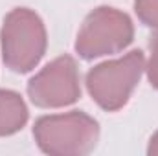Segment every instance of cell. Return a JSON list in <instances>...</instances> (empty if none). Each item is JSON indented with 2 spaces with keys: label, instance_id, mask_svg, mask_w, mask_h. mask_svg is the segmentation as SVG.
<instances>
[{
  "label": "cell",
  "instance_id": "8",
  "mask_svg": "<svg viewBox=\"0 0 158 156\" xmlns=\"http://www.w3.org/2000/svg\"><path fill=\"white\" fill-rule=\"evenodd\" d=\"M149 50H151V55H149V61L145 64V74H147L151 86L158 90V30L149 42Z\"/></svg>",
  "mask_w": 158,
  "mask_h": 156
},
{
  "label": "cell",
  "instance_id": "6",
  "mask_svg": "<svg viewBox=\"0 0 158 156\" xmlns=\"http://www.w3.org/2000/svg\"><path fill=\"white\" fill-rule=\"evenodd\" d=\"M28 107L15 90L0 88V136H11L28 123Z\"/></svg>",
  "mask_w": 158,
  "mask_h": 156
},
{
  "label": "cell",
  "instance_id": "7",
  "mask_svg": "<svg viewBox=\"0 0 158 156\" xmlns=\"http://www.w3.org/2000/svg\"><path fill=\"white\" fill-rule=\"evenodd\" d=\"M134 11L145 26L158 30V0H134Z\"/></svg>",
  "mask_w": 158,
  "mask_h": 156
},
{
  "label": "cell",
  "instance_id": "1",
  "mask_svg": "<svg viewBox=\"0 0 158 156\" xmlns=\"http://www.w3.org/2000/svg\"><path fill=\"white\" fill-rule=\"evenodd\" d=\"M39 149L52 156H83L96 149L99 125L81 110L40 116L33 125Z\"/></svg>",
  "mask_w": 158,
  "mask_h": 156
},
{
  "label": "cell",
  "instance_id": "4",
  "mask_svg": "<svg viewBox=\"0 0 158 156\" xmlns=\"http://www.w3.org/2000/svg\"><path fill=\"white\" fill-rule=\"evenodd\" d=\"M134 39V26L127 13L99 6L86 15L76 39V53L85 61L123 51Z\"/></svg>",
  "mask_w": 158,
  "mask_h": 156
},
{
  "label": "cell",
  "instance_id": "9",
  "mask_svg": "<svg viewBox=\"0 0 158 156\" xmlns=\"http://www.w3.org/2000/svg\"><path fill=\"white\" fill-rule=\"evenodd\" d=\"M147 154L151 156H158V130L153 134L151 142H149V147H147Z\"/></svg>",
  "mask_w": 158,
  "mask_h": 156
},
{
  "label": "cell",
  "instance_id": "2",
  "mask_svg": "<svg viewBox=\"0 0 158 156\" xmlns=\"http://www.w3.org/2000/svg\"><path fill=\"white\" fill-rule=\"evenodd\" d=\"M4 64L15 74L31 72L46 53L48 37L39 15L28 7L11 9L0 30Z\"/></svg>",
  "mask_w": 158,
  "mask_h": 156
},
{
  "label": "cell",
  "instance_id": "3",
  "mask_svg": "<svg viewBox=\"0 0 158 156\" xmlns=\"http://www.w3.org/2000/svg\"><path fill=\"white\" fill-rule=\"evenodd\" d=\"M145 70V57L142 50H132L127 55L96 64L86 72V90L90 97L107 112L123 109L140 83Z\"/></svg>",
  "mask_w": 158,
  "mask_h": 156
},
{
  "label": "cell",
  "instance_id": "5",
  "mask_svg": "<svg viewBox=\"0 0 158 156\" xmlns=\"http://www.w3.org/2000/svg\"><path fill=\"white\" fill-rule=\"evenodd\" d=\"M28 96L39 109H63L81 97L79 68L74 57L61 55L30 79Z\"/></svg>",
  "mask_w": 158,
  "mask_h": 156
}]
</instances>
